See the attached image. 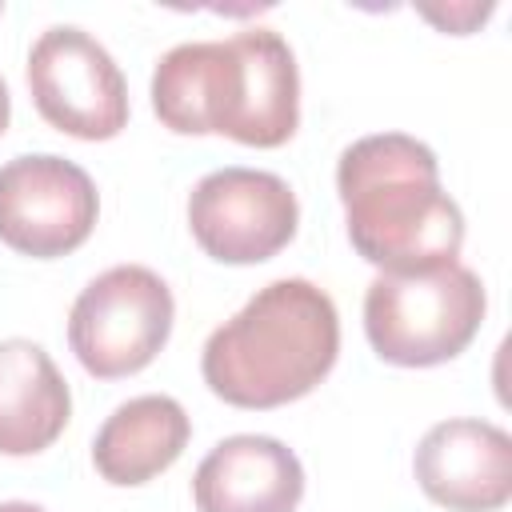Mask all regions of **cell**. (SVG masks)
<instances>
[{
    "mask_svg": "<svg viewBox=\"0 0 512 512\" xmlns=\"http://www.w3.org/2000/svg\"><path fill=\"white\" fill-rule=\"evenodd\" d=\"M152 112L180 136H232L280 148L300 124V72L276 28H244L228 40H192L160 56Z\"/></svg>",
    "mask_w": 512,
    "mask_h": 512,
    "instance_id": "1",
    "label": "cell"
},
{
    "mask_svg": "<svg viewBox=\"0 0 512 512\" xmlns=\"http://www.w3.org/2000/svg\"><path fill=\"white\" fill-rule=\"evenodd\" d=\"M336 192L352 248L380 272L440 268L464 244V212L440 188L436 152L408 132L348 144L336 164Z\"/></svg>",
    "mask_w": 512,
    "mask_h": 512,
    "instance_id": "2",
    "label": "cell"
},
{
    "mask_svg": "<svg viewBox=\"0 0 512 512\" xmlns=\"http://www.w3.org/2000/svg\"><path fill=\"white\" fill-rule=\"evenodd\" d=\"M336 352L340 316L332 296L304 276H284L204 340L200 372L232 408H280L308 396L332 372Z\"/></svg>",
    "mask_w": 512,
    "mask_h": 512,
    "instance_id": "3",
    "label": "cell"
},
{
    "mask_svg": "<svg viewBox=\"0 0 512 512\" xmlns=\"http://www.w3.org/2000/svg\"><path fill=\"white\" fill-rule=\"evenodd\" d=\"M484 308V284L460 260L424 272H380L364 292V332L380 360L432 368L472 344Z\"/></svg>",
    "mask_w": 512,
    "mask_h": 512,
    "instance_id": "4",
    "label": "cell"
},
{
    "mask_svg": "<svg viewBox=\"0 0 512 512\" xmlns=\"http://www.w3.org/2000/svg\"><path fill=\"white\" fill-rule=\"evenodd\" d=\"M172 288L144 264L100 272L68 312V344L84 372L120 380L156 360L172 332Z\"/></svg>",
    "mask_w": 512,
    "mask_h": 512,
    "instance_id": "5",
    "label": "cell"
},
{
    "mask_svg": "<svg viewBox=\"0 0 512 512\" xmlns=\"http://www.w3.org/2000/svg\"><path fill=\"white\" fill-rule=\"evenodd\" d=\"M28 92L36 112L76 140H112L128 124L120 64L76 24H52L36 36L28 52Z\"/></svg>",
    "mask_w": 512,
    "mask_h": 512,
    "instance_id": "6",
    "label": "cell"
},
{
    "mask_svg": "<svg viewBox=\"0 0 512 512\" xmlns=\"http://www.w3.org/2000/svg\"><path fill=\"white\" fill-rule=\"evenodd\" d=\"M100 216L92 176L56 156L28 152L0 164V240L32 260L76 252Z\"/></svg>",
    "mask_w": 512,
    "mask_h": 512,
    "instance_id": "7",
    "label": "cell"
},
{
    "mask_svg": "<svg viewBox=\"0 0 512 512\" xmlns=\"http://www.w3.org/2000/svg\"><path fill=\"white\" fill-rule=\"evenodd\" d=\"M300 204L284 176L264 168H216L188 196V228L220 264L272 260L296 236Z\"/></svg>",
    "mask_w": 512,
    "mask_h": 512,
    "instance_id": "8",
    "label": "cell"
},
{
    "mask_svg": "<svg viewBox=\"0 0 512 512\" xmlns=\"http://www.w3.org/2000/svg\"><path fill=\"white\" fill-rule=\"evenodd\" d=\"M416 484L448 512H496L512 496V436L492 420H440L412 456Z\"/></svg>",
    "mask_w": 512,
    "mask_h": 512,
    "instance_id": "9",
    "label": "cell"
},
{
    "mask_svg": "<svg viewBox=\"0 0 512 512\" xmlns=\"http://www.w3.org/2000/svg\"><path fill=\"white\" fill-rule=\"evenodd\" d=\"M304 496L300 456L276 436L220 440L192 476L196 512H296Z\"/></svg>",
    "mask_w": 512,
    "mask_h": 512,
    "instance_id": "10",
    "label": "cell"
},
{
    "mask_svg": "<svg viewBox=\"0 0 512 512\" xmlns=\"http://www.w3.org/2000/svg\"><path fill=\"white\" fill-rule=\"evenodd\" d=\"M72 392L52 356L24 340H0V452L36 456L68 428Z\"/></svg>",
    "mask_w": 512,
    "mask_h": 512,
    "instance_id": "11",
    "label": "cell"
},
{
    "mask_svg": "<svg viewBox=\"0 0 512 512\" xmlns=\"http://www.w3.org/2000/svg\"><path fill=\"white\" fill-rule=\"evenodd\" d=\"M192 436L188 412L180 400L148 392L112 408L92 440L96 472L116 488H136L172 468Z\"/></svg>",
    "mask_w": 512,
    "mask_h": 512,
    "instance_id": "12",
    "label": "cell"
},
{
    "mask_svg": "<svg viewBox=\"0 0 512 512\" xmlns=\"http://www.w3.org/2000/svg\"><path fill=\"white\" fill-rule=\"evenodd\" d=\"M8 116H12V96H8V84H4V76H0V136H4V128H8Z\"/></svg>",
    "mask_w": 512,
    "mask_h": 512,
    "instance_id": "13",
    "label": "cell"
},
{
    "mask_svg": "<svg viewBox=\"0 0 512 512\" xmlns=\"http://www.w3.org/2000/svg\"><path fill=\"white\" fill-rule=\"evenodd\" d=\"M0 512H44L40 504H28V500H4Z\"/></svg>",
    "mask_w": 512,
    "mask_h": 512,
    "instance_id": "14",
    "label": "cell"
}]
</instances>
